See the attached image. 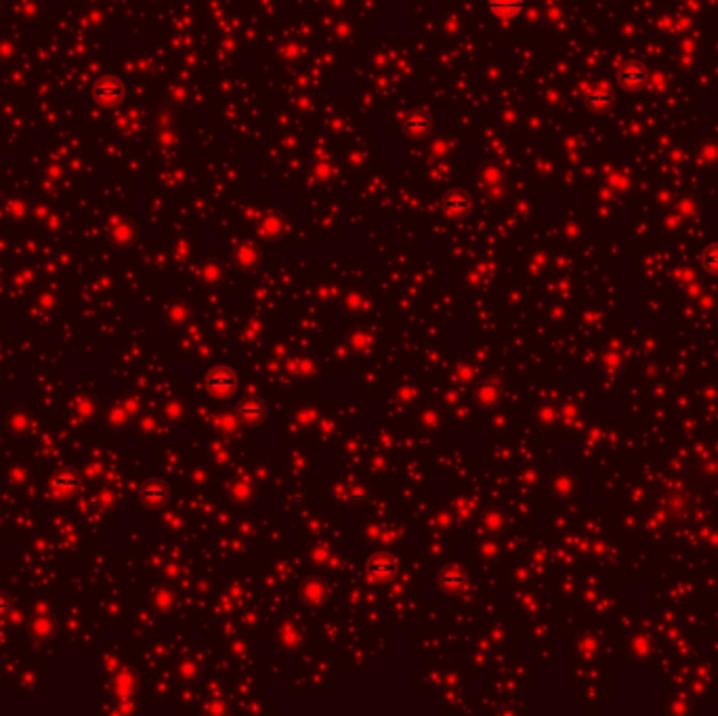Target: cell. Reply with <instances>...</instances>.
Instances as JSON below:
<instances>
[{"label": "cell", "mask_w": 718, "mask_h": 716, "mask_svg": "<svg viewBox=\"0 0 718 716\" xmlns=\"http://www.w3.org/2000/svg\"><path fill=\"white\" fill-rule=\"evenodd\" d=\"M9 609V601L7 599H3V597H0V613H3V611H7Z\"/></svg>", "instance_id": "obj_13"}, {"label": "cell", "mask_w": 718, "mask_h": 716, "mask_svg": "<svg viewBox=\"0 0 718 716\" xmlns=\"http://www.w3.org/2000/svg\"><path fill=\"white\" fill-rule=\"evenodd\" d=\"M620 82L624 84V88H628V91H634V88H641V86H645V82H647V78H649V72H647V67L643 65V63H638V61H628V63H624V67H622V70H620Z\"/></svg>", "instance_id": "obj_3"}, {"label": "cell", "mask_w": 718, "mask_h": 716, "mask_svg": "<svg viewBox=\"0 0 718 716\" xmlns=\"http://www.w3.org/2000/svg\"><path fill=\"white\" fill-rule=\"evenodd\" d=\"M586 101L593 110H607L613 104V93L609 88H595V91H590Z\"/></svg>", "instance_id": "obj_8"}, {"label": "cell", "mask_w": 718, "mask_h": 716, "mask_svg": "<svg viewBox=\"0 0 718 716\" xmlns=\"http://www.w3.org/2000/svg\"><path fill=\"white\" fill-rule=\"evenodd\" d=\"M126 95V86L120 78L108 74V76H101L95 86H93V99L97 101V104L106 106V108H114V106H120L122 99Z\"/></svg>", "instance_id": "obj_1"}, {"label": "cell", "mask_w": 718, "mask_h": 716, "mask_svg": "<svg viewBox=\"0 0 718 716\" xmlns=\"http://www.w3.org/2000/svg\"><path fill=\"white\" fill-rule=\"evenodd\" d=\"M370 571L374 573V575H379V577H383V575H389L391 571H393V563L389 561V563H383V561H374L372 565H370Z\"/></svg>", "instance_id": "obj_12"}, {"label": "cell", "mask_w": 718, "mask_h": 716, "mask_svg": "<svg viewBox=\"0 0 718 716\" xmlns=\"http://www.w3.org/2000/svg\"><path fill=\"white\" fill-rule=\"evenodd\" d=\"M204 385H206L208 391H213L217 395H229L237 387V377H235L233 370L221 366V368H215L206 374V383Z\"/></svg>", "instance_id": "obj_2"}, {"label": "cell", "mask_w": 718, "mask_h": 716, "mask_svg": "<svg viewBox=\"0 0 718 716\" xmlns=\"http://www.w3.org/2000/svg\"><path fill=\"white\" fill-rule=\"evenodd\" d=\"M76 481H78V477H76V473L72 468H61V470L55 473V477L51 479V486L55 490H70V488L76 486Z\"/></svg>", "instance_id": "obj_9"}, {"label": "cell", "mask_w": 718, "mask_h": 716, "mask_svg": "<svg viewBox=\"0 0 718 716\" xmlns=\"http://www.w3.org/2000/svg\"><path fill=\"white\" fill-rule=\"evenodd\" d=\"M239 414H242L244 418H248V420H256V418H261L265 414V407H263V403H259L254 399H248V401H244L242 405H239Z\"/></svg>", "instance_id": "obj_11"}, {"label": "cell", "mask_w": 718, "mask_h": 716, "mask_svg": "<svg viewBox=\"0 0 718 716\" xmlns=\"http://www.w3.org/2000/svg\"><path fill=\"white\" fill-rule=\"evenodd\" d=\"M488 7L494 15L498 17H517L523 7H525V0H488Z\"/></svg>", "instance_id": "obj_5"}, {"label": "cell", "mask_w": 718, "mask_h": 716, "mask_svg": "<svg viewBox=\"0 0 718 716\" xmlns=\"http://www.w3.org/2000/svg\"><path fill=\"white\" fill-rule=\"evenodd\" d=\"M702 265L710 271L712 276H718V244H710L702 252Z\"/></svg>", "instance_id": "obj_10"}, {"label": "cell", "mask_w": 718, "mask_h": 716, "mask_svg": "<svg viewBox=\"0 0 718 716\" xmlns=\"http://www.w3.org/2000/svg\"><path fill=\"white\" fill-rule=\"evenodd\" d=\"M431 128V118L422 112H416V114H409L405 118V130L409 134H416V137H420V134L429 132Z\"/></svg>", "instance_id": "obj_7"}, {"label": "cell", "mask_w": 718, "mask_h": 716, "mask_svg": "<svg viewBox=\"0 0 718 716\" xmlns=\"http://www.w3.org/2000/svg\"><path fill=\"white\" fill-rule=\"evenodd\" d=\"M141 498L147 504H162L168 498V488L162 481H147L141 490Z\"/></svg>", "instance_id": "obj_6"}, {"label": "cell", "mask_w": 718, "mask_h": 716, "mask_svg": "<svg viewBox=\"0 0 718 716\" xmlns=\"http://www.w3.org/2000/svg\"><path fill=\"white\" fill-rule=\"evenodd\" d=\"M470 208V195L464 189H450L443 195V211L450 217H464Z\"/></svg>", "instance_id": "obj_4"}]
</instances>
